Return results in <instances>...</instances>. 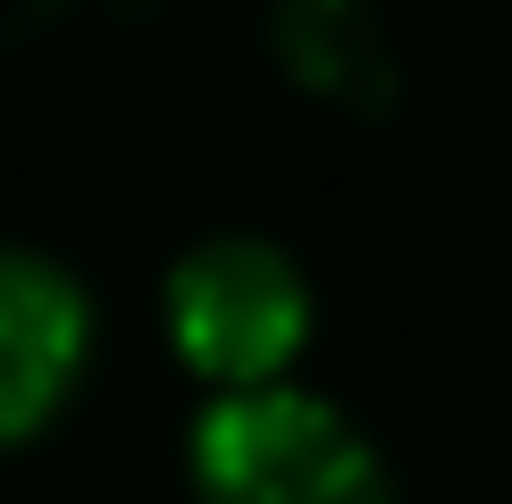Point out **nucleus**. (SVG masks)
I'll use <instances>...</instances> for the list:
<instances>
[{
	"mask_svg": "<svg viewBox=\"0 0 512 504\" xmlns=\"http://www.w3.org/2000/svg\"><path fill=\"white\" fill-rule=\"evenodd\" d=\"M194 471L210 504H387V471L345 412L294 387H244L202 420Z\"/></svg>",
	"mask_w": 512,
	"mask_h": 504,
	"instance_id": "nucleus-1",
	"label": "nucleus"
},
{
	"mask_svg": "<svg viewBox=\"0 0 512 504\" xmlns=\"http://www.w3.org/2000/svg\"><path fill=\"white\" fill-rule=\"evenodd\" d=\"M168 320H177V345L194 370L227 378V387H261L269 370L294 362L311 303L286 252L252 236H219L168 278Z\"/></svg>",
	"mask_w": 512,
	"mask_h": 504,
	"instance_id": "nucleus-2",
	"label": "nucleus"
},
{
	"mask_svg": "<svg viewBox=\"0 0 512 504\" xmlns=\"http://www.w3.org/2000/svg\"><path fill=\"white\" fill-rule=\"evenodd\" d=\"M84 353V294L51 261L0 252V437L34 429L59 404Z\"/></svg>",
	"mask_w": 512,
	"mask_h": 504,
	"instance_id": "nucleus-3",
	"label": "nucleus"
},
{
	"mask_svg": "<svg viewBox=\"0 0 512 504\" xmlns=\"http://www.w3.org/2000/svg\"><path fill=\"white\" fill-rule=\"evenodd\" d=\"M277 51L319 93H345V101L387 93V42H378L370 0H286L277 9Z\"/></svg>",
	"mask_w": 512,
	"mask_h": 504,
	"instance_id": "nucleus-4",
	"label": "nucleus"
}]
</instances>
